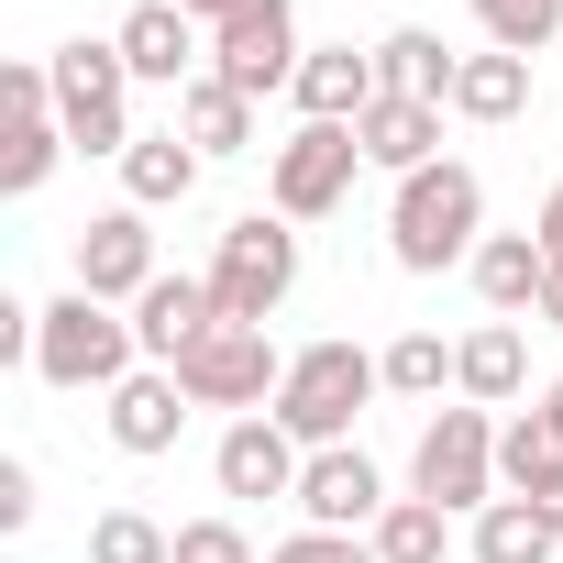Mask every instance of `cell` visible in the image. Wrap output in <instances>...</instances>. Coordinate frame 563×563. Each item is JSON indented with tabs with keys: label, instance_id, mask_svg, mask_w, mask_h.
Wrapping results in <instances>:
<instances>
[{
	"label": "cell",
	"instance_id": "27",
	"mask_svg": "<svg viewBox=\"0 0 563 563\" xmlns=\"http://www.w3.org/2000/svg\"><path fill=\"white\" fill-rule=\"evenodd\" d=\"M89 563H177V530L144 508H100L89 519Z\"/></svg>",
	"mask_w": 563,
	"mask_h": 563
},
{
	"label": "cell",
	"instance_id": "10",
	"mask_svg": "<svg viewBox=\"0 0 563 563\" xmlns=\"http://www.w3.org/2000/svg\"><path fill=\"white\" fill-rule=\"evenodd\" d=\"M111 45H122V67H133L144 89H188V78H210V23H188L177 0H133Z\"/></svg>",
	"mask_w": 563,
	"mask_h": 563
},
{
	"label": "cell",
	"instance_id": "32",
	"mask_svg": "<svg viewBox=\"0 0 563 563\" xmlns=\"http://www.w3.org/2000/svg\"><path fill=\"white\" fill-rule=\"evenodd\" d=\"M34 519V464H0V530Z\"/></svg>",
	"mask_w": 563,
	"mask_h": 563
},
{
	"label": "cell",
	"instance_id": "28",
	"mask_svg": "<svg viewBox=\"0 0 563 563\" xmlns=\"http://www.w3.org/2000/svg\"><path fill=\"white\" fill-rule=\"evenodd\" d=\"M475 34H486L497 56H541V45L563 34V0H475Z\"/></svg>",
	"mask_w": 563,
	"mask_h": 563
},
{
	"label": "cell",
	"instance_id": "29",
	"mask_svg": "<svg viewBox=\"0 0 563 563\" xmlns=\"http://www.w3.org/2000/svg\"><path fill=\"white\" fill-rule=\"evenodd\" d=\"M376 365H387V398H442V376H453V343H442V332H398Z\"/></svg>",
	"mask_w": 563,
	"mask_h": 563
},
{
	"label": "cell",
	"instance_id": "33",
	"mask_svg": "<svg viewBox=\"0 0 563 563\" xmlns=\"http://www.w3.org/2000/svg\"><path fill=\"white\" fill-rule=\"evenodd\" d=\"M541 254H563V177H552V199H541Z\"/></svg>",
	"mask_w": 563,
	"mask_h": 563
},
{
	"label": "cell",
	"instance_id": "1",
	"mask_svg": "<svg viewBox=\"0 0 563 563\" xmlns=\"http://www.w3.org/2000/svg\"><path fill=\"white\" fill-rule=\"evenodd\" d=\"M475 243H486V177H475L464 155H442V166L398 177V199H387V254H398L409 276L475 265Z\"/></svg>",
	"mask_w": 563,
	"mask_h": 563
},
{
	"label": "cell",
	"instance_id": "30",
	"mask_svg": "<svg viewBox=\"0 0 563 563\" xmlns=\"http://www.w3.org/2000/svg\"><path fill=\"white\" fill-rule=\"evenodd\" d=\"M265 563H376V541L365 530H288Z\"/></svg>",
	"mask_w": 563,
	"mask_h": 563
},
{
	"label": "cell",
	"instance_id": "12",
	"mask_svg": "<svg viewBox=\"0 0 563 563\" xmlns=\"http://www.w3.org/2000/svg\"><path fill=\"white\" fill-rule=\"evenodd\" d=\"M376 519H387V475L354 442H332V453L299 464V530H376Z\"/></svg>",
	"mask_w": 563,
	"mask_h": 563
},
{
	"label": "cell",
	"instance_id": "14",
	"mask_svg": "<svg viewBox=\"0 0 563 563\" xmlns=\"http://www.w3.org/2000/svg\"><path fill=\"white\" fill-rule=\"evenodd\" d=\"M497 486L530 497V508L563 530V420H552V409H508V420H497Z\"/></svg>",
	"mask_w": 563,
	"mask_h": 563
},
{
	"label": "cell",
	"instance_id": "24",
	"mask_svg": "<svg viewBox=\"0 0 563 563\" xmlns=\"http://www.w3.org/2000/svg\"><path fill=\"white\" fill-rule=\"evenodd\" d=\"M177 133H188L199 155H243V144H254V100L221 89V78H188V89H177Z\"/></svg>",
	"mask_w": 563,
	"mask_h": 563
},
{
	"label": "cell",
	"instance_id": "7",
	"mask_svg": "<svg viewBox=\"0 0 563 563\" xmlns=\"http://www.w3.org/2000/svg\"><path fill=\"white\" fill-rule=\"evenodd\" d=\"M177 387H188V409H232V420H254V409H276V387H288V354L265 343V321H221V332L177 365Z\"/></svg>",
	"mask_w": 563,
	"mask_h": 563
},
{
	"label": "cell",
	"instance_id": "9",
	"mask_svg": "<svg viewBox=\"0 0 563 563\" xmlns=\"http://www.w3.org/2000/svg\"><path fill=\"white\" fill-rule=\"evenodd\" d=\"M354 166H365L354 122H299L288 144H276L265 188H276V210H288V221H321V210H343V199H354Z\"/></svg>",
	"mask_w": 563,
	"mask_h": 563
},
{
	"label": "cell",
	"instance_id": "2",
	"mask_svg": "<svg viewBox=\"0 0 563 563\" xmlns=\"http://www.w3.org/2000/svg\"><path fill=\"white\" fill-rule=\"evenodd\" d=\"M376 387H387V365H376L365 343H343V332H332V343H299V354H288V387H276V409H265V420L288 431L299 453H332V442H354V420H365V398H376Z\"/></svg>",
	"mask_w": 563,
	"mask_h": 563
},
{
	"label": "cell",
	"instance_id": "34",
	"mask_svg": "<svg viewBox=\"0 0 563 563\" xmlns=\"http://www.w3.org/2000/svg\"><path fill=\"white\" fill-rule=\"evenodd\" d=\"M177 12H188V23H210V34H221V23H232V12H243V0H177Z\"/></svg>",
	"mask_w": 563,
	"mask_h": 563
},
{
	"label": "cell",
	"instance_id": "35",
	"mask_svg": "<svg viewBox=\"0 0 563 563\" xmlns=\"http://www.w3.org/2000/svg\"><path fill=\"white\" fill-rule=\"evenodd\" d=\"M541 321L563 332V254H552V276H541Z\"/></svg>",
	"mask_w": 563,
	"mask_h": 563
},
{
	"label": "cell",
	"instance_id": "19",
	"mask_svg": "<svg viewBox=\"0 0 563 563\" xmlns=\"http://www.w3.org/2000/svg\"><path fill=\"white\" fill-rule=\"evenodd\" d=\"M354 144H365V166H387V177H420V166H442V111L387 89V100L354 122Z\"/></svg>",
	"mask_w": 563,
	"mask_h": 563
},
{
	"label": "cell",
	"instance_id": "23",
	"mask_svg": "<svg viewBox=\"0 0 563 563\" xmlns=\"http://www.w3.org/2000/svg\"><path fill=\"white\" fill-rule=\"evenodd\" d=\"M464 552H475V563H552V552H563V530H552L530 497H497V508H475Z\"/></svg>",
	"mask_w": 563,
	"mask_h": 563
},
{
	"label": "cell",
	"instance_id": "21",
	"mask_svg": "<svg viewBox=\"0 0 563 563\" xmlns=\"http://www.w3.org/2000/svg\"><path fill=\"white\" fill-rule=\"evenodd\" d=\"M199 166H210V155H199L177 122H166V133H133V155H122V199H133V210H177V199L199 188Z\"/></svg>",
	"mask_w": 563,
	"mask_h": 563
},
{
	"label": "cell",
	"instance_id": "20",
	"mask_svg": "<svg viewBox=\"0 0 563 563\" xmlns=\"http://www.w3.org/2000/svg\"><path fill=\"white\" fill-rule=\"evenodd\" d=\"M453 387H464L475 409H519V387H530V343H519V321H475V332L453 343Z\"/></svg>",
	"mask_w": 563,
	"mask_h": 563
},
{
	"label": "cell",
	"instance_id": "3",
	"mask_svg": "<svg viewBox=\"0 0 563 563\" xmlns=\"http://www.w3.org/2000/svg\"><path fill=\"white\" fill-rule=\"evenodd\" d=\"M45 78H56V122H67V155H133V67H122V45L111 34H78V45H56L45 56Z\"/></svg>",
	"mask_w": 563,
	"mask_h": 563
},
{
	"label": "cell",
	"instance_id": "22",
	"mask_svg": "<svg viewBox=\"0 0 563 563\" xmlns=\"http://www.w3.org/2000/svg\"><path fill=\"white\" fill-rule=\"evenodd\" d=\"M376 78H387L398 100H431V111H453V78H464V56H453L442 34H420V23H398V34L376 45Z\"/></svg>",
	"mask_w": 563,
	"mask_h": 563
},
{
	"label": "cell",
	"instance_id": "18",
	"mask_svg": "<svg viewBox=\"0 0 563 563\" xmlns=\"http://www.w3.org/2000/svg\"><path fill=\"white\" fill-rule=\"evenodd\" d=\"M177 431H188L177 365H133V376L111 387V442H122V453H177Z\"/></svg>",
	"mask_w": 563,
	"mask_h": 563
},
{
	"label": "cell",
	"instance_id": "5",
	"mask_svg": "<svg viewBox=\"0 0 563 563\" xmlns=\"http://www.w3.org/2000/svg\"><path fill=\"white\" fill-rule=\"evenodd\" d=\"M288 288H299V232H288V210H243V221L221 232V254H210L221 321H276Z\"/></svg>",
	"mask_w": 563,
	"mask_h": 563
},
{
	"label": "cell",
	"instance_id": "4",
	"mask_svg": "<svg viewBox=\"0 0 563 563\" xmlns=\"http://www.w3.org/2000/svg\"><path fill=\"white\" fill-rule=\"evenodd\" d=\"M133 354H144V343H133V321H122L111 299H89V288H67V299H45V310H34V376H45V387H67V398H78V387H100V398H111V387L133 376Z\"/></svg>",
	"mask_w": 563,
	"mask_h": 563
},
{
	"label": "cell",
	"instance_id": "6",
	"mask_svg": "<svg viewBox=\"0 0 563 563\" xmlns=\"http://www.w3.org/2000/svg\"><path fill=\"white\" fill-rule=\"evenodd\" d=\"M409 497H431L442 519H453V508L475 519V508H497V497H508V486H497V420H486L475 398H464V409H442V420L420 431V453H409Z\"/></svg>",
	"mask_w": 563,
	"mask_h": 563
},
{
	"label": "cell",
	"instance_id": "15",
	"mask_svg": "<svg viewBox=\"0 0 563 563\" xmlns=\"http://www.w3.org/2000/svg\"><path fill=\"white\" fill-rule=\"evenodd\" d=\"M299 464H310V453L276 431L265 409H254V420H232V431H221V453H210L221 497H299Z\"/></svg>",
	"mask_w": 563,
	"mask_h": 563
},
{
	"label": "cell",
	"instance_id": "25",
	"mask_svg": "<svg viewBox=\"0 0 563 563\" xmlns=\"http://www.w3.org/2000/svg\"><path fill=\"white\" fill-rule=\"evenodd\" d=\"M453 111L464 122H519L530 111V56H464V78H453Z\"/></svg>",
	"mask_w": 563,
	"mask_h": 563
},
{
	"label": "cell",
	"instance_id": "17",
	"mask_svg": "<svg viewBox=\"0 0 563 563\" xmlns=\"http://www.w3.org/2000/svg\"><path fill=\"white\" fill-rule=\"evenodd\" d=\"M464 276H475L486 321H541V276H552V254H541V232H486Z\"/></svg>",
	"mask_w": 563,
	"mask_h": 563
},
{
	"label": "cell",
	"instance_id": "16",
	"mask_svg": "<svg viewBox=\"0 0 563 563\" xmlns=\"http://www.w3.org/2000/svg\"><path fill=\"white\" fill-rule=\"evenodd\" d=\"M288 100H299V122H365V111L387 100V78H376V45H365V56H354V45H310Z\"/></svg>",
	"mask_w": 563,
	"mask_h": 563
},
{
	"label": "cell",
	"instance_id": "31",
	"mask_svg": "<svg viewBox=\"0 0 563 563\" xmlns=\"http://www.w3.org/2000/svg\"><path fill=\"white\" fill-rule=\"evenodd\" d=\"M177 563H254V541H243V519H188Z\"/></svg>",
	"mask_w": 563,
	"mask_h": 563
},
{
	"label": "cell",
	"instance_id": "26",
	"mask_svg": "<svg viewBox=\"0 0 563 563\" xmlns=\"http://www.w3.org/2000/svg\"><path fill=\"white\" fill-rule=\"evenodd\" d=\"M365 541H376V563H442V552H453V519H442L431 497H387V519H376Z\"/></svg>",
	"mask_w": 563,
	"mask_h": 563
},
{
	"label": "cell",
	"instance_id": "13",
	"mask_svg": "<svg viewBox=\"0 0 563 563\" xmlns=\"http://www.w3.org/2000/svg\"><path fill=\"white\" fill-rule=\"evenodd\" d=\"M210 332H221L210 276H155V288L133 299V343H144V365H188Z\"/></svg>",
	"mask_w": 563,
	"mask_h": 563
},
{
	"label": "cell",
	"instance_id": "11",
	"mask_svg": "<svg viewBox=\"0 0 563 563\" xmlns=\"http://www.w3.org/2000/svg\"><path fill=\"white\" fill-rule=\"evenodd\" d=\"M155 276H166V265H155V232H144V210H133V199H122V210H100V221L78 232V288H89V299L133 310Z\"/></svg>",
	"mask_w": 563,
	"mask_h": 563
},
{
	"label": "cell",
	"instance_id": "8",
	"mask_svg": "<svg viewBox=\"0 0 563 563\" xmlns=\"http://www.w3.org/2000/svg\"><path fill=\"white\" fill-rule=\"evenodd\" d=\"M299 0H243V12L210 34V78L221 89H243V100H265V89H299Z\"/></svg>",
	"mask_w": 563,
	"mask_h": 563
},
{
	"label": "cell",
	"instance_id": "36",
	"mask_svg": "<svg viewBox=\"0 0 563 563\" xmlns=\"http://www.w3.org/2000/svg\"><path fill=\"white\" fill-rule=\"evenodd\" d=\"M541 409H552V420H563V376H552V387H541Z\"/></svg>",
	"mask_w": 563,
	"mask_h": 563
}]
</instances>
